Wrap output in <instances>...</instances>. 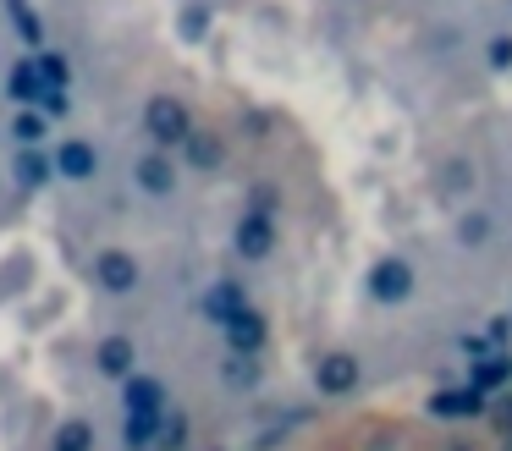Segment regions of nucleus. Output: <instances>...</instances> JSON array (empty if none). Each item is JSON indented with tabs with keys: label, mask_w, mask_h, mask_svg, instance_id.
I'll return each mask as SVG.
<instances>
[{
	"label": "nucleus",
	"mask_w": 512,
	"mask_h": 451,
	"mask_svg": "<svg viewBox=\"0 0 512 451\" xmlns=\"http://www.w3.org/2000/svg\"><path fill=\"white\" fill-rule=\"evenodd\" d=\"M133 341L127 336H111V341H100V369L111 374V380H127V374H133Z\"/></svg>",
	"instance_id": "0eeeda50"
},
{
	"label": "nucleus",
	"mask_w": 512,
	"mask_h": 451,
	"mask_svg": "<svg viewBox=\"0 0 512 451\" xmlns=\"http://www.w3.org/2000/svg\"><path fill=\"white\" fill-rule=\"evenodd\" d=\"M501 451H512V440H507V446H501Z\"/></svg>",
	"instance_id": "aec40b11"
},
{
	"label": "nucleus",
	"mask_w": 512,
	"mask_h": 451,
	"mask_svg": "<svg viewBox=\"0 0 512 451\" xmlns=\"http://www.w3.org/2000/svg\"><path fill=\"white\" fill-rule=\"evenodd\" d=\"M479 402H485L479 391H446V396H435V402H430V413L435 418H474Z\"/></svg>",
	"instance_id": "6e6552de"
},
{
	"label": "nucleus",
	"mask_w": 512,
	"mask_h": 451,
	"mask_svg": "<svg viewBox=\"0 0 512 451\" xmlns=\"http://www.w3.org/2000/svg\"><path fill=\"white\" fill-rule=\"evenodd\" d=\"M17 176H23V187H45L50 182V160L39 149H28L23 160H17Z\"/></svg>",
	"instance_id": "f8f14e48"
},
{
	"label": "nucleus",
	"mask_w": 512,
	"mask_h": 451,
	"mask_svg": "<svg viewBox=\"0 0 512 451\" xmlns=\"http://www.w3.org/2000/svg\"><path fill=\"white\" fill-rule=\"evenodd\" d=\"M408 281H413V275L402 270V264H386V270H380L375 281H369V292H375L380 303H391V297H402V292H408Z\"/></svg>",
	"instance_id": "9d476101"
},
{
	"label": "nucleus",
	"mask_w": 512,
	"mask_h": 451,
	"mask_svg": "<svg viewBox=\"0 0 512 451\" xmlns=\"http://www.w3.org/2000/svg\"><path fill=\"white\" fill-rule=\"evenodd\" d=\"M496 424H501V429H512V396H507V407H496Z\"/></svg>",
	"instance_id": "6ab92c4d"
},
{
	"label": "nucleus",
	"mask_w": 512,
	"mask_h": 451,
	"mask_svg": "<svg viewBox=\"0 0 512 451\" xmlns=\"http://www.w3.org/2000/svg\"><path fill=\"white\" fill-rule=\"evenodd\" d=\"M490 66H512V39H490Z\"/></svg>",
	"instance_id": "f3484780"
},
{
	"label": "nucleus",
	"mask_w": 512,
	"mask_h": 451,
	"mask_svg": "<svg viewBox=\"0 0 512 451\" xmlns=\"http://www.w3.org/2000/svg\"><path fill=\"white\" fill-rule=\"evenodd\" d=\"M468 176H474V171H468V160H452V165H446V193H468V187H474Z\"/></svg>",
	"instance_id": "4468645a"
},
{
	"label": "nucleus",
	"mask_w": 512,
	"mask_h": 451,
	"mask_svg": "<svg viewBox=\"0 0 512 451\" xmlns=\"http://www.w3.org/2000/svg\"><path fill=\"white\" fill-rule=\"evenodd\" d=\"M138 187H144L149 198H166L171 187H177V165H171V154H144V160H138Z\"/></svg>",
	"instance_id": "39448f33"
},
{
	"label": "nucleus",
	"mask_w": 512,
	"mask_h": 451,
	"mask_svg": "<svg viewBox=\"0 0 512 451\" xmlns=\"http://www.w3.org/2000/svg\"><path fill=\"white\" fill-rule=\"evenodd\" d=\"M232 242H237V253H243L248 264H259L270 248H276V226H270V215H248L243 226H237Z\"/></svg>",
	"instance_id": "20e7f679"
},
{
	"label": "nucleus",
	"mask_w": 512,
	"mask_h": 451,
	"mask_svg": "<svg viewBox=\"0 0 512 451\" xmlns=\"http://www.w3.org/2000/svg\"><path fill=\"white\" fill-rule=\"evenodd\" d=\"M490 237V215H468L463 220V242H485Z\"/></svg>",
	"instance_id": "dca6fc26"
},
{
	"label": "nucleus",
	"mask_w": 512,
	"mask_h": 451,
	"mask_svg": "<svg viewBox=\"0 0 512 451\" xmlns=\"http://www.w3.org/2000/svg\"><path fill=\"white\" fill-rule=\"evenodd\" d=\"M314 385H320V396H342L358 385V358H347V352H325L320 363H314Z\"/></svg>",
	"instance_id": "7ed1b4c3"
},
{
	"label": "nucleus",
	"mask_w": 512,
	"mask_h": 451,
	"mask_svg": "<svg viewBox=\"0 0 512 451\" xmlns=\"http://www.w3.org/2000/svg\"><path fill=\"white\" fill-rule=\"evenodd\" d=\"M12 132H17V138H23V143H28V149H34V143L45 138L50 127H45V116H17V127H12Z\"/></svg>",
	"instance_id": "ddd939ff"
},
{
	"label": "nucleus",
	"mask_w": 512,
	"mask_h": 451,
	"mask_svg": "<svg viewBox=\"0 0 512 451\" xmlns=\"http://www.w3.org/2000/svg\"><path fill=\"white\" fill-rule=\"evenodd\" d=\"M182 440H188V418H182V413L171 418V413H166V451H177Z\"/></svg>",
	"instance_id": "2eb2a0df"
},
{
	"label": "nucleus",
	"mask_w": 512,
	"mask_h": 451,
	"mask_svg": "<svg viewBox=\"0 0 512 451\" xmlns=\"http://www.w3.org/2000/svg\"><path fill=\"white\" fill-rule=\"evenodd\" d=\"M452 451H468V446H452Z\"/></svg>",
	"instance_id": "412c9836"
},
{
	"label": "nucleus",
	"mask_w": 512,
	"mask_h": 451,
	"mask_svg": "<svg viewBox=\"0 0 512 451\" xmlns=\"http://www.w3.org/2000/svg\"><path fill=\"white\" fill-rule=\"evenodd\" d=\"M226 374H232V385H248V380H254V363H232Z\"/></svg>",
	"instance_id": "a211bd4d"
},
{
	"label": "nucleus",
	"mask_w": 512,
	"mask_h": 451,
	"mask_svg": "<svg viewBox=\"0 0 512 451\" xmlns=\"http://www.w3.org/2000/svg\"><path fill=\"white\" fill-rule=\"evenodd\" d=\"M56 165H61V176H72V182H89L94 165H100V154H94L89 138H67V143H61V154H56Z\"/></svg>",
	"instance_id": "423d86ee"
},
{
	"label": "nucleus",
	"mask_w": 512,
	"mask_h": 451,
	"mask_svg": "<svg viewBox=\"0 0 512 451\" xmlns=\"http://www.w3.org/2000/svg\"><path fill=\"white\" fill-rule=\"evenodd\" d=\"M94 281L105 286V292H133L138 286V259L122 248H105L100 259H94Z\"/></svg>",
	"instance_id": "f03ea898"
},
{
	"label": "nucleus",
	"mask_w": 512,
	"mask_h": 451,
	"mask_svg": "<svg viewBox=\"0 0 512 451\" xmlns=\"http://www.w3.org/2000/svg\"><path fill=\"white\" fill-rule=\"evenodd\" d=\"M182 149H188V160L199 165V171H215V165H221V143H215L210 132H188Z\"/></svg>",
	"instance_id": "1a4fd4ad"
},
{
	"label": "nucleus",
	"mask_w": 512,
	"mask_h": 451,
	"mask_svg": "<svg viewBox=\"0 0 512 451\" xmlns=\"http://www.w3.org/2000/svg\"><path fill=\"white\" fill-rule=\"evenodd\" d=\"M144 132L155 138L160 154H171V149H182V138H188L193 127H188V110H182L177 99H171V94H155V99L144 105Z\"/></svg>",
	"instance_id": "f257e3e1"
},
{
	"label": "nucleus",
	"mask_w": 512,
	"mask_h": 451,
	"mask_svg": "<svg viewBox=\"0 0 512 451\" xmlns=\"http://www.w3.org/2000/svg\"><path fill=\"white\" fill-rule=\"evenodd\" d=\"M94 446V429L83 424V418H67V424L56 429V451H89Z\"/></svg>",
	"instance_id": "9b49d317"
}]
</instances>
